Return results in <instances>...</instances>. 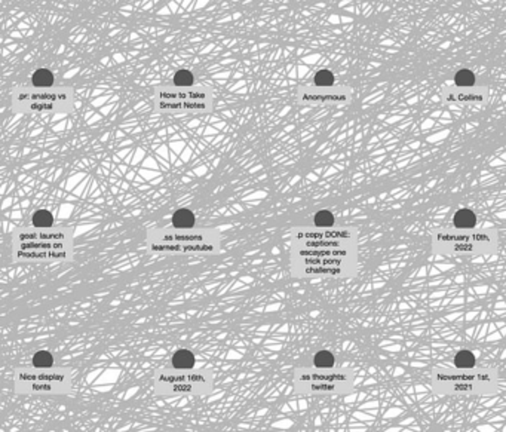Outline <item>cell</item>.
<instances>
[{"label": "cell", "mask_w": 506, "mask_h": 432, "mask_svg": "<svg viewBox=\"0 0 506 432\" xmlns=\"http://www.w3.org/2000/svg\"><path fill=\"white\" fill-rule=\"evenodd\" d=\"M31 84L36 88H49L54 85V74L48 69L36 70L31 77Z\"/></svg>", "instance_id": "23"}, {"label": "cell", "mask_w": 506, "mask_h": 432, "mask_svg": "<svg viewBox=\"0 0 506 432\" xmlns=\"http://www.w3.org/2000/svg\"><path fill=\"white\" fill-rule=\"evenodd\" d=\"M15 390L18 394H28V395H55V394H64L67 389H64L61 385L51 383V382H15Z\"/></svg>", "instance_id": "8"}, {"label": "cell", "mask_w": 506, "mask_h": 432, "mask_svg": "<svg viewBox=\"0 0 506 432\" xmlns=\"http://www.w3.org/2000/svg\"><path fill=\"white\" fill-rule=\"evenodd\" d=\"M351 380V376L348 373L341 371H333V368L323 370V368H297L295 370L294 383L300 382H331V383H345Z\"/></svg>", "instance_id": "6"}, {"label": "cell", "mask_w": 506, "mask_h": 432, "mask_svg": "<svg viewBox=\"0 0 506 432\" xmlns=\"http://www.w3.org/2000/svg\"><path fill=\"white\" fill-rule=\"evenodd\" d=\"M14 257L18 262H63L70 257V250H15Z\"/></svg>", "instance_id": "7"}, {"label": "cell", "mask_w": 506, "mask_h": 432, "mask_svg": "<svg viewBox=\"0 0 506 432\" xmlns=\"http://www.w3.org/2000/svg\"><path fill=\"white\" fill-rule=\"evenodd\" d=\"M220 241V235L212 229H159L149 233V242H171V244H190V242H214Z\"/></svg>", "instance_id": "1"}, {"label": "cell", "mask_w": 506, "mask_h": 432, "mask_svg": "<svg viewBox=\"0 0 506 432\" xmlns=\"http://www.w3.org/2000/svg\"><path fill=\"white\" fill-rule=\"evenodd\" d=\"M348 239H303L295 241L294 245L303 248H345Z\"/></svg>", "instance_id": "18"}, {"label": "cell", "mask_w": 506, "mask_h": 432, "mask_svg": "<svg viewBox=\"0 0 506 432\" xmlns=\"http://www.w3.org/2000/svg\"><path fill=\"white\" fill-rule=\"evenodd\" d=\"M171 227L174 229H178V230H190V229H195V224H196V219H195V214L190 211V209H177L172 215V222H171Z\"/></svg>", "instance_id": "17"}, {"label": "cell", "mask_w": 506, "mask_h": 432, "mask_svg": "<svg viewBox=\"0 0 506 432\" xmlns=\"http://www.w3.org/2000/svg\"><path fill=\"white\" fill-rule=\"evenodd\" d=\"M454 364L457 368L460 370H469L475 367V357L472 352L469 350H460L457 352V355L454 357Z\"/></svg>", "instance_id": "26"}, {"label": "cell", "mask_w": 506, "mask_h": 432, "mask_svg": "<svg viewBox=\"0 0 506 432\" xmlns=\"http://www.w3.org/2000/svg\"><path fill=\"white\" fill-rule=\"evenodd\" d=\"M334 364H336V358L328 350H319L313 357V367H316V368L328 370V368H333Z\"/></svg>", "instance_id": "24"}, {"label": "cell", "mask_w": 506, "mask_h": 432, "mask_svg": "<svg viewBox=\"0 0 506 432\" xmlns=\"http://www.w3.org/2000/svg\"><path fill=\"white\" fill-rule=\"evenodd\" d=\"M334 223H336L334 215L327 209L318 211L313 217V224L318 229H331V227H334Z\"/></svg>", "instance_id": "25"}, {"label": "cell", "mask_w": 506, "mask_h": 432, "mask_svg": "<svg viewBox=\"0 0 506 432\" xmlns=\"http://www.w3.org/2000/svg\"><path fill=\"white\" fill-rule=\"evenodd\" d=\"M157 109L159 110H208L210 103L208 101H196V100H177V101H167V100H159L157 101Z\"/></svg>", "instance_id": "9"}, {"label": "cell", "mask_w": 506, "mask_h": 432, "mask_svg": "<svg viewBox=\"0 0 506 432\" xmlns=\"http://www.w3.org/2000/svg\"><path fill=\"white\" fill-rule=\"evenodd\" d=\"M471 389H472L471 385H456V386H454V390H457V392H459V390H471Z\"/></svg>", "instance_id": "34"}, {"label": "cell", "mask_w": 506, "mask_h": 432, "mask_svg": "<svg viewBox=\"0 0 506 432\" xmlns=\"http://www.w3.org/2000/svg\"><path fill=\"white\" fill-rule=\"evenodd\" d=\"M454 250H460V251L472 250V247H471V245H462V244H457V245H454Z\"/></svg>", "instance_id": "35"}, {"label": "cell", "mask_w": 506, "mask_h": 432, "mask_svg": "<svg viewBox=\"0 0 506 432\" xmlns=\"http://www.w3.org/2000/svg\"><path fill=\"white\" fill-rule=\"evenodd\" d=\"M351 230H334L331 229H319V230H300L294 235L295 241L303 239H352Z\"/></svg>", "instance_id": "10"}, {"label": "cell", "mask_w": 506, "mask_h": 432, "mask_svg": "<svg viewBox=\"0 0 506 432\" xmlns=\"http://www.w3.org/2000/svg\"><path fill=\"white\" fill-rule=\"evenodd\" d=\"M295 389L301 394H330L341 390L343 383H331V382H300L294 383Z\"/></svg>", "instance_id": "14"}, {"label": "cell", "mask_w": 506, "mask_h": 432, "mask_svg": "<svg viewBox=\"0 0 506 432\" xmlns=\"http://www.w3.org/2000/svg\"><path fill=\"white\" fill-rule=\"evenodd\" d=\"M303 101H336V100H345V97H337V95H303Z\"/></svg>", "instance_id": "32"}, {"label": "cell", "mask_w": 506, "mask_h": 432, "mask_svg": "<svg viewBox=\"0 0 506 432\" xmlns=\"http://www.w3.org/2000/svg\"><path fill=\"white\" fill-rule=\"evenodd\" d=\"M171 367L174 370H193L195 368V355L187 349H180L172 355Z\"/></svg>", "instance_id": "20"}, {"label": "cell", "mask_w": 506, "mask_h": 432, "mask_svg": "<svg viewBox=\"0 0 506 432\" xmlns=\"http://www.w3.org/2000/svg\"><path fill=\"white\" fill-rule=\"evenodd\" d=\"M30 112H52L58 107V103H48V101H28L24 103Z\"/></svg>", "instance_id": "27"}, {"label": "cell", "mask_w": 506, "mask_h": 432, "mask_svg": "<svg viewBox=\"0 0 506 432\" xmlns=\"http://www.w3.org/2000/svg\"><path fill=\"white\" fill-rule=\"evenodd\" d=\"M152 252H178V254H218L221 250V241L214 242H190V244H171V242H149Z\"/></svg>", "instance_id": "4"}, {"label": "cell", "mask_w": 506, "mask_h": 432, "mask_svg": "<svg viewBox=\"0 0 506 432\" xmlns=\"http://www.w3.org/2000/svg\"><path fill=\"white\" fill-rule=\"evenodd\" d=\"M315 85L318 86H331L334 84V76L330 70H319L316 74H315V79H313Z\"/></svg>", "instance_id": "30"}, {"label": "cell", "mask_w": 506, "mask_h": 432, "mask_svg": "<svg viewBox=\"0 0 506 432\" xmlns=\"http://www.w3.org/2000/svg\"><path fill=\"white\" fill-rule=\"evenodd\" d=\"M159 100H167V101H177V100H196V101H207L208 94L205 91H178V92H169V91H162L157 94Z\"/></svg>", "instance_id": "19"}, {"label": "cell", "mask_w": 506, "mask_h": 432, "mask_svg": "<svg viewBox=\"0 0 506 432\" xmlns=\"http://www.w3.org/2000/svg\"><path fill=\"white\" fill-rule=\"evenodd\" d=\"M454 81H456V84L459 85V86H472V85L475 84V76H474V73L471 70L463 69L460 70V71H457Z\"/></svg>", "instance_id": "29"}, {"label": "cell", "mask_w": 506, "mask_h": 432, "mask_svg": "<svg viewBox=\"0 0 506 432\" xmlns=\"http://www.w3.org/2000/svg\"><path fill=\"white\" fill-rule=\"evenodd\" d=\"M31 226L34 229H49L54 226V215L48 209H39L31 217Z\"/></svg>", "instance_id": "22"}, {"label": "cell", "mask_w": 506, "mask_h": 432, "mask_svg": "<svg viewBox=\"0 0 506 432\" xmlns=\"http://www.w3.org/2000/svg\"><path fill=\"white\" fill-rule=\"evenodd\" d=\"M156 392L162 394V395H204V394H208L202 386H199L196 383H189V382L172 383Z\"/></svg>", "instance_id": "16"}, {"label": "cell", "mask_w": 506, "mask_h": 432, "mask_svg": "<svg viewBox=\"0 0 506 432\" xmlns=\"http://www.w3.org/2000/svg\"><path fill=\"white\" fill-rule=\"evenodd\" d=\"M349 250H338V248H303V247H293L291 257H348Z\"/></svg>", "instance_id": "13"}, {"label": "cell", "mask_w": 506, "mask_h": 432, "mask_svg": "<svg viewBox=\"0 0 506 432\" xmlns=\"http://www.w3.org/2000/svg\"><path fill=\"white\" fill-rule=\"evenodd\" d=\"M172 82H174L175 86H178V88L192 86V85H193V74H192V71H189V70H178V71L174 74Z\"/></svg>", "instance_id": "28"}, {"label": "cell", "mask_w": 506, "mask_h": 432, "mask_svg": "<svg viewBox=\"0 0 506 432\" xmlns=\"http://www.w3.org/2000/svg\"><path fill=\"white\" fill-rule=\"evenodd\" d=\"M33 365L37 368H46L52 367V355L48 352H37L33 358Z\"/></svg>", "instance_id": "31"}, {"label": "cell", "mask_w": 506, "mask_h": 432, "mask_svg": "<svg viewBox=\"0 0 506 432\" xmlns=\"http://www.w3.org/2000/svg\"><path fill=\"white\" fill-rule=\"evenodd\" d=\"M27 241H61L73 244V232L69 227H61L56 230H48V229H34V230H23L15 233L12 242H27Z\"/></svg>", "instance_id": "5"}, {"label": "cell", "mask_w": 506, "mask_h": 432, "mask_svg": "<svg viewBox=\"0 0 506 432\" xmlns=\"http://www.w3.org/2000/svg\"><path fill=\"white\" fill-rule=\"evenodd\" d=\"M71 379H73V373L67 367L37 368L33 365L30 368H19L15 373V382H51V383L61 385L67 390L70 388Z\"/></svg>", "instance_id": "3"}, {"label": "cell", "mask_w": 506, "mask_h": 432, "mask_svg": "<svg viewBox=\"0 0 506 432\" xmlns=\"http://www.w3.org/2000/svg\"><path fill=\"white\" fill-rule=\"evenodd\" d=\"M446 241H464V242H468L469 241V237H450V235H447V237H442Z\"/></svg>", "instance_id": "33"}, {"label": "cell", "mask_w": 506, "mask_h": 432, "mask_svg": "<svg viewBox=\"0 0 506 432\" xmlns=\"http://www.w3.org/2000/svg\"><path fill=\"white\" fill-rule=\"evenodd\" d=\"M453 223H454V227H456V229H460V230H469V229H474V227H475V224H477V215H475L474 211H471V209L468 208L459 209V211L454 214Z\"/></svg>", "instance_id": "21"}, {"label": "cell", "mask_w": 506, "mask_h": 432, "mask_svg": "<svg viewBox=\"0 0 506 432\" xmlns=\"http://www.w3.org/2000/svg\"><path fill=\"white\" fill-rule=\"evenodd\" d=\"M71 245L61 241H27L15 244V250H71Z\"/></svg>", "instance_id": "15"}, {"label": "cell", "mask_w": 506, "mask_h": 432, "mask_svg": "<svg viewBox=\"0 0 506 432\" xmlns=\"http://www.w3.org/2000/svg\"><path fill=\"white\" fill-rule=\"evenodd\" d=\"M295 275L298 277H323V275H333L338 277L346 273L348 267H338V266H308V265H294Z\"/></svg>", "instance_id": "11"}, {"label": "cell", "mask_w": 506, "mask_h": 432, "mask_svg": "<svg viewBox=\"0 0 506 432\" xmlns=\"http://www.w3.org/2000/svg\"><path fill=\"white\" fill-rule=\"evenodd\" d=\"M69 100L70 95L67 92H33V94H19L15 98L18 104H24L28 101H48V103L67 104Z\"/></svg>", "instance_id": "12"}, {"label": "cell", "mask_w": 506, "mask_h": 432, "mask_svg": "<svg viewBox=\"0 0 506 432\" xmlns=\"http://www.w3.org/2000/svg\"><path fill=\"white\" fill-rule=\"evenodd\" d=\"M155 389L159 390L172 383H196L210 394L212 388V375L208 368L204 370H160L155 375Z\"/></svg>", "instance_id": "2"}]
</instances>
